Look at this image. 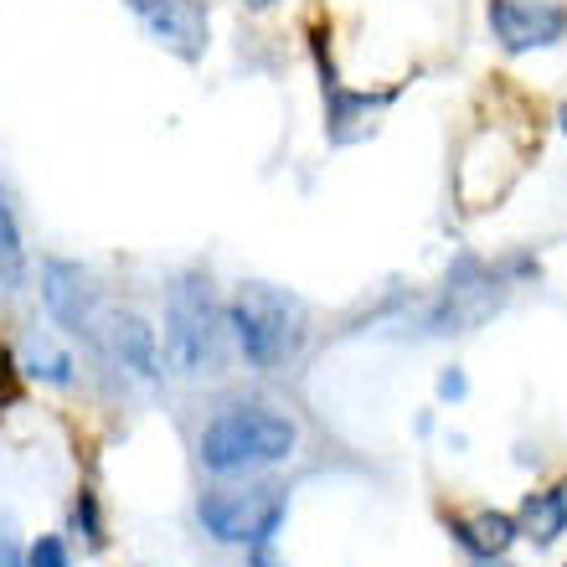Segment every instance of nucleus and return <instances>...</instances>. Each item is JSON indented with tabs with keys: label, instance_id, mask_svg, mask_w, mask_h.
Returning a JSON list of instances; mask_svg holds the SVG:
<instances>
[{
	"label": "nucleus",
	"instance_id": "obj_1",
	"mask_svg": "<svg viewBox=\"0 0 567 567\" xmlns=\"http://www.w3.org/2000/svg\"><path fill=\"white\" fill-rule=\"evenodd\" d=\"M299 429L284 413L264 403H233L227 413L202 429V464L212 475H248V470H274L295 454Z\"/></svg>",
	"mask_w": 567,
	"mask_h": 567
},
{
	"label": "nucleus",
	"instance_id": "obj_2",
	"mask_svg": "<svg viewBox=\"0 0 567 567\" xmlns=\"http://www.w3.org/2000/svg\"><path fill=\"white\" fill-rule=\"evenodd\" d=\"M227 320H233V336H238L248 367H258V372H279L305 341L299 299L274 289V284H238V295L227 305Z\"/></svg>",
	"mask_w": 567,
	"mask_h": 567
},
{
	"label": "nucleus",
	"instance_id": "obj_3",
	"mask_svg": "<svg viewBox=\"0 0 567 567\" xmlns=\"http://www.w3.org/2000/svg\"><path fill=\"white\" fill-rule=\"evenodd\" d=\"M217 336H223V310L202 274H181L165 295V357L181 377H202L217 367Z\"/></svg>",
	"mask_w": 567,
	"mask_h": 567
},
{
	"label": "nucleus",
	"instance_id": "obj_4",
	"mask_svg": "<svg viewBox=\"0 0 567 567\" xmlns=\"http://www.w3.org/2000/svg\"><path fill=\"white\" fill-rule=\"evenodd\" d=\"M284 506H289L284 485L254 480V485H212V491L196 501V516H202L212 542H227V547H264V542L279 532Z\"/></svg>",
	"mask_w": 567,
	"mask_h": 567
},
{
	"label": "nucleus",
	"instance_id": "obj_5",
	"mask_svg": "<svg viewBox=\"0 0 567 567\" xmlns=\"http://www.w3.org/2000/svg\"><path fill=\"white\" fill-rule=\"evenodd\" d=\"M42 299L47 315L58 320L62 330L83 336L89 346H99V330H104V305H99V289L89 284V274L68 264V258H47L42 264Z\"/></svg>",
	"mask_w": 567,
	"mask_h": 567
},
{
	"label": "nucleus",
	"instance_id": "obj_6",
	"mask_svg": "<svg viewBox=\"0 0 567 567\" xmlns=\"http://www.w3.org/2000/svg\"><path fill=\"white\" fill-rule=\"evenodd\" d=\"M140 16V27L176 58L196 62L207 52V6L202 0H124Z\"/></svg>",
	"mask_w": 567,
	"mask_h": 567
},
{
	"label": "nucleus",
	"instance_id": "obj_7",
	"mask_svg": "<svg viewBox=\"0 0 567 567\" xmlns=\"http://www.w3.org/2000/svg\"><path fill=\"white\" fill-rule=\"evenodd\" d=\"M491 27L506 52H537L563 42L567 11L553 0H491Z\"/></svg>",
	"mask_w": 567,
	"mask_h": 567
},
{
	"label": "nucleus",
	"instance_id": "obj_8",
	"mask_svg": "<svg viewBox=\"0 0 567 567\" xmlns=\"http://www.w3.org/2000/svg\"><path fill=\"white\" fill-rule=\"evenodd\" d=\"M99 346L109 357L120 361L130 377L140 382H161V346H155V330L130 310H109L104 315V330H99Z\"/></svg>",
	"mask_w": 567,
	"mask_h": 567
},
{
	"label": "nucleus",
	"instance_id": "obj_9",
	"mask_svg": "<svg viewBox=\"0 0 567 567\" xmlns=\"http://www.w3.org/2000/svg\"><path fill=\"white\" fill-rule=\"evenodd\" d=\"M449 532H454V542H460L475 563L506 557V547L522 537V532H516V516H506V511H470V516H449Z\"/></svg>",
	"mask_w": 567,
	"mask_h": 567
},
{
	"label": "nucleus",
	"instance_id": "obj_10",
	"mask_svg": "<svg viewBox=\"0 0 567 567\" xmlns=\"http://www.w3.org/2000/svg\"><path fill=\"white\" fill-rule=\"evenodd\" d=\"M516 532L532 537L537 547H553L567 532V491L563 485H547V491H532L516 511Z\"/></svg>",
	"mask_w": 567,
	"mask_h": 567
},
{
	"label": "nucleus",
	"instance_id": "obj_11",
	"mask_svg": "<svg viewBox=\"0 0 567 567\" xmlns=\"http://www.w3.org/2000/svg\"><path fill=\"white\" fill-rule=\"evenodd\" d=\"M485 310H495L491 279H460V284H449V299H444V310H439V320L449 330H470L485 320Z\"/></svg>",
	"mask_w": 567,
	"mask_h": 567
},
{
	"label": "nucleus",
	"instance_id": "obj_12",
	"mask_svg": "<svg viewBox=\"0 0 567 567\" xmlns=\"http://www.w3.org/2000/svg\"><path fill=\"white\" fill-rule=\"evenodd\" d=\"M27 289V248H21V233H16V217L0 196V299H11Z\"/></svg>",
	"mask_w": 567,
	"mask_h": 567
},
{
	"label": "nucleus",
	"instance_id": "obj_13",
	"mask_svg": "<svg viewBox=\"0 0 567 567\" xmlns=\"http://www.w3.org/2000/svg\"><path fill=\"white\" fill-rule=\"evenodd\" d=\"M27 372L37 377V382L68 388V382H73V357H62V351H52V346L31 341V346H27Z\"/></svg>",
	"mask_w": 567,
	"mask_h": 567
},
{
	"label": "nucleus",
	"instance_id": "obj_14",
	"mask_svg": "<svg viewBox=\"0 0 567 567\" xmlns=\"http://www.w3.org/2000/svg\"><path fill=\"white\" fill-rule=\"evenodd\" d=\"M73 532H83V542H89V547H104V522H99V501H93V491H78V501H73Z\"/></svg>",
	"mask_w": 567,
	"mask_h": 567
},
{
	"label": "nucleus",
	"instance_id": "obj_15",
	"mask_svg": "<svg viewBox=\"0 0 567 567\" xmlns=\"http://www.w3.org/2000/svg\"><path fill=\"white\" fill-rule=\"evenodd\" d=\"M27 567H68V547L58 537H37L27 547Z\"/></svg>",
	"mask_w": 567,
	"mask_h": 567
},
{
	"label": "nucleus",
	"instance_id": "obj_16",
	"mask_svg": "<svg viewBox=\"0 0 567 567\" xmlns=\"http://www.w3.org/2000/svg\"><path fill=\"white\" fill-rule=\"evenodd\" d=\"M0 567H27V553L16 547L11 532H0Z\"/></svg>",
	"mask_w": 567,
	"mask_h": 567
},
{
	"label": "nucleus",
	"instance_id": "obj_17",
	"mask_svg": "<svg viewBox=\"0 0 567 567\" xmlns=\"http://www.w3.org/2000/svg\"><path fill=\"white\" fill-rule=\"evenodd\" d=\"M439 392H444V398H460V392H464V377L460 372H444V377H439Z\"/></svg>",
	"mask_w": 567,
	"mask_h": 567
},
{
	"label": "nucleus",
	"instance_id": "obj_18",
	"mask_svg": "<svg viewBox=\"0 0 567 567\" xmlns=\"http://www.w3.org/2000/svg\"><path fill=\"white\" fill-rule=\"evenodd\" d=\"M248 6H254V11H269V6H279V0H248Z\"/></svg>",
	"mask_w": 567,
	"mask_h": 567
},
{
	"label": "nucleus",
	"instance_id": "obj_19",
	"mask_svg": "<svg viewBox=\"0 0 567 567\" xmlns=\"http://www.w3.org/2000/svg\"><path fill=\"white\" fill-rule=\"evenodd\" d=\"M475 567H511V563H501V557H491V563H475Z\"/></svg>",
	"mask_w": 567,
	"mask_h": 567
},
{
	"label": "nucleus",
	"instance_id": "obj_20",
	"mask_svg": "<svg viewBox=\"0 0 567 567\" xmlns=\"http://www.w3.org/2000/svg\"><path fill=\"white\" fill-rule=\"evenodd\" d=\"M563 130H567V109H563Z\"/></svg>",
	"mask_w": 567,
	"mask_h": 567
}]
</instances>
